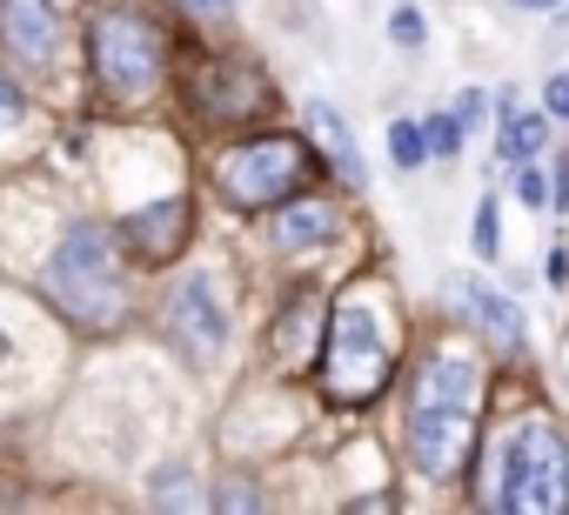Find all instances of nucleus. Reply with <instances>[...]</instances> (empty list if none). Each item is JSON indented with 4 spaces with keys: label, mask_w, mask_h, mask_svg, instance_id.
Wrapping results in <instances>:
<instances>
[{
    "label": "nucleus",
    "mask_w": 569,
    "mask_h": 515,
    "mask_svg": "<svg viewBox=\"0 0 569 515\" xmlns=\"http://www.w3.org/2000/svg\"><path fill=\"white\" fill-rule=\"evenodd\" d=\"M522 508L529 515H556L569 508V442L556 428H522Z\"/></svg>",
    "instance_id": "nucleus-8"
},
{
    "label": "nucleus",
    "mask_w": 569,
    "mask_h": 515,
    "mask_svg": "<svg viewBox=\"0 0 569 515\" xmlns=\"http://www.w3.org/2000/svg\"><path fill=\"white\" fill-rule=\"evenodd\" d=\"M482 101H489V94H476V88H469V94L456 101V121H462V128H476V121H482Z\"/></svg>",
    "instance_id": "nucleus-27"
},
{
    "label": "nucleus",
    "mask_w": 569,
    "mask_h": 515,
    "mask_svg": "<svg viewBox=\"0 0 569 515\" xmlns=\"http://www.w3.org/2000/svg\"><path fill=\"white\" fill-rule=\"evenodd\" d=\"M389 41H396V48H422V41H429L422 14H416V8H396V14H389Z\"/></svg>",
    "instance_id": "nucleus-19"
},
{
    "label": "nucleus",
    "mask_w": 569,
    "mask_h": 515,
    "mask_svg": "<svg viewBox=\"0 0 569 515\" xmlns=\"http://www.w3.org/2000/svg\"><path fill=\"white\" fill-rule=\"evenodd\" d=\"M302 114H309V128H316V141H322V154H329V168H336L342 181H356V188H369V161L356 154V134L342 128V114H336L329 101H309Z\"/></svg>",
    "instance_id": "nucleus-14"
},
{
    "label": "nucleus",
    "mask_w": 569,
    "mask_h": 515,
    "mask_svg": "<svg viewBox=\"0 0 569 515\" xmlns=\"http://www.w3.org/2000/svg\"><path fill=\"white\" fill-rule=\"evenodd\" d=\"M0 48L28 68H48L61 48V21L48 0H0Z\"/></svg>",
    "instance_id": "nucleus-11"
},
{
    "label": "nucleus",
    "mask_w": 569,
    "mask_h": 515,
    "mask_svg": "<svg viewBox=\"0 0 569 515\" xmlns=\"http://www.w3.org/2000/svg\"><path fill=\"white\" fill-rule=\"evenodd\" d=\"M268 234H274V248H281V254H296V248H322V241H336V234H342V214H336L329 201H302V194H289V201H274Z\"/></svg>",
    "instance_id": "nucleus-13"
},
{
    "label": "nucleus",
    "mask_w": 569,
    "mask_h": 515,
    "mask_svg": "<svg viewBox=\"0 0 569 515\" xmlns=\"http://www.w3.org/2000/svg\"><path fill=\"white\" fill-rule=\"evenodd\" d=\"M322 342H329L322 302H316L309 289H302V295H289V309H281V322H274V335H268V355H274V368H289V375L316 368Z\"/></svg>",
    "instance_id": "nucleus-10"
},
{
    "label": "nucleus",
    "mask_w": 569,
    "mask_h": 515,
    "mask_svg": "<svg viewBox=\"0 0 569 515\" xmlns=\"http://www.w3.org/2000/svg\"><path fill=\"white\" fill-rule=\"evenodd\" d=\"M21 114H28V94H21V88H14L8 74H0V128H14Z\"/></svg>",
    "instance_id": "nucleus-23"
},
{
    "label": "nucleus",
    "mask_w": 569,
    "mask_h": 515,
    "mask_svg": "<svg viewBox=\"0 0 569 515\" xmlns=\"http://www.w3.org/2000/svg\"><path fill=\"white\" fill-rule=\"evenodd\" d=\"M309 168H316V148L309 141H296V134H261V141H241V148H228L214 161V188H221L228 208L254 214V208H274V201L302 194Z\"/></svg>",
    "instance_id": "nucleus-4"
},
{
    "label": "nucleus",
    "mask_w": 569,
    "mask_h": 515,
    "mask_svg": "<svg viewBox=\"0 0 569 515\" xmlns=\"http://www.w3.org/2000/svg\"><path fill=\"white\" fill-rule=\"evenodd\" d=\"M389 154H396V168H422V161H429V128L396 121V128H389Z\"/></svg>",
    "instance_id": "nucleus-17"
},
{
    "label": "nucleus",
    "mask_w": 569,
    "mask_h": 515,
    "mask_svg": "<svg viewBox=\"0 0 569 515\" xmlns=\"http://www.w3.org/2000/svg\"><path fill=\"white\" fill-rule=\"evenodd\" d=\"M154 502H161V508H188V502H194L188 468H161V475H154Z\"/></svg>",
    "instance_id": "nucleus-18"
},
{
    "label": "nucleus",
    "mask_w": 569,
    "mask_h": 515,
    "mask_svg": "<svg viewBox=\"0 0 569 515\" xmlns=\"http://www.w3.org/2000/svg\"><path fill=\"white\" fill-rule=\"evenodd\" d=\"M214 508H261V488L234 475V482H221V488H214Z\"/></svg>",
    "instance_id": "nucleus-21"
},
{
    "label": "nucleus",
    "mask_w": 569,
    "mask_h": 515,
    "mask_svg": "<svg viewBox=\"0 0 569 515\" xmlns=\"http://www.w3.org/2000/svg\"><path fill=\"white\" fill-rule=\"evenodd\" d=\"M542 108H549L556 121H569V74H556V81L542 88Z\"/></svg>",
    "instance_id": "nucleus-25"
},
{
    "label": "nucleus",
    "mask_w": 569,
    "mask_h": 515,
    "mask_svg": "<svg viewBox=\"0 0 569 515\" xmlns=\"http://www.w3.org/2000/svg\"><path fill=\"white\" fill-rule=\"evenodd\" d=\"M462 134H469V128L456 121V108H449L442 121H429V161H436V154H456V148H462Z\"/></svg>",
    "instance_id": "nucleus-20"
},
{
    "label": "nucleus",
    "mask_w": 569,
    "mask_h": 515,
    "mask_svg": "<svg viewBox=\"0 0 569 515\" xmlns=\"http://www.w3.org/2000/svg\"><path fill=\"white\" fill-rule=\"evenodd\" d=\"M549 201H556V208H569V154L556 161V188H549Z\"/></svg>",
    "instance_id": "nucleus-29"
},
{
    "label": "nucleus",
    "mask_w": 569,
    "mask_h": 515,
    "mask_svg": "<svg viewBox=\"0 0 569 515\" xmlns=\"http://www.w3.org/2000/svg\"><path fill=\"white\" fill-rule=\"evenodd\" d=\"M549 289H569V248L549 254Z\"/></svg>",
    "instance_id": "nucleus-28"
},
{
    "label": "nucleus",
    "mask_w": 569,
    "mask_h": 515,
    "mask_svg": "<svg viewBox=\"0 0 569 515\" xmlns=\"http://www.w3.org/2000/svg\"><path fill=\"white\" fill-rule=\"evenodd\" d=\"M0 362H8V335H0Z\"/></svg>",
    "instance_id": "nucleus-31"
},
{
    "label": "nucleus",
    "mask_w": 569,
    "mask_h": 515,
    "mask_svg": "<svg viewBox=\"0 0 569 515\" xmlns=\"http://www.w3.org/2000/svg\"><path fill=\"white\" fill-rule=\"evenodd\" d=\"M41 295L74 322V329H121L134 315V289H128V262H121V241L108 221H74L61 234V248L48 254L41 269Z\"/></svg>",
    "instance_id": "nucleus-1"
},
{
    "label": "nucleus",
    "mask_w": 569,
    "mask_h": 515,
    "mask_svg": "<svg viewBox=\"0 0 569 515\" xmlns=\"http://www.w3.org/2000/svg\"><path fill=\"white\" fill-rule=\"evenodd\" d=\"M476 448V402L449 395H409V462L429 482H456Z\"/></svg>",
    "instance_id": "nucleus-5"
},
{
    "label": "nucleus",
    "mask_w": 569,
    "mask_h": 515,
    "mask_svg": "<svg viewBox=\"0 0 569 515\" xmlns=\"http://www.w3.org/2000/svg\"><path fill=\"white\" fill-rule=\"evenodd\" d=\"M168 335H174V349H181L188 362H221V349H228V315H221L208 275H181V282L168 289Z\"/></svg>",
    "instance_id": "nucleus-7"
},
{
    "label": "nucleus",
    "mask_w": 569,
    "mask_h": 515,
    "mask_svg": "<svg viewBox=\"0 0 569 515\" xmlns=\"http://www.w3.org/2000/svg\"><path fill=\"white\" fill-rule=\"evenodd\" d=\"M88 68L108 101H141L168 68V41L141 8H101L88 28Z\"/></svg>",
    "instance_id": "nucleus-2"
},
{
    "label": "nucleus",
    "mask_w": 569,
    "mask_h": 515,
    "mask_svg": "<svg viewBox=\"0 0 569 515\" xmlns=\"http://www.w3.org/2000/svg\"><path fill=\"white\" fill-rule=\"evenodd\" d=\"M516 194H522L529 208H542V201H549V181H542V174H536L529 161H516Z\"/></svg>",
    "instance_id": "nucleus-22"
},
{
    "label": "nucleus",
    "mask_w": 569,
    "mask_h": 515,
    "mask_svg": "<svg viewBox=\"0 0 569 515\" xmlns=\"http://www.w3.org/2000/svg\"><path fill=\"white\" fill-rule=\"evenodd\" d=\"M188 108H194L201 121H248V114H268V108H274V88H268L261 68L221 54V61H201V68L188 74Z\"/></svg>",
    "instance_id": "nucleus-6"
},
{
    "label": "nucleus",
    "mask_w": 569,
    "mask_h": 515,
    "mask_svg": "<svg viewBox=\"0 0 569 515\" xmlns=\"http://www.w3.org/2000/svg\"><path fill=\"white\" fill-rule=\"evenodd\" d=\"M476 254L482 262L496 254V201H482V214H476Z\"/></svg>",
    "instance_id": "nucleus-24"
},
{
    "label": "nucleus",
    "mask_w": 569,
    "mask_h": 515,
    "mask_svg": "<svg viewBox=\"0 0 569 515\" xmlns=\"http://www.w3.org/2000/svg\"><path fill=\"white\" fill-rule=\"evenodd\" d=\"M489 508H522V435H502L496 442V482L482 495Z\"/></svg>",
    "instance_id": "nucleus-15"
},
{
    "label": "nucleus",
    "mask_w": 569,
    "mask_h": 515,
    "mask_svg": "<svg viewBox=\"0 0 569 515\" xmlns=\"http://www.w3.org/2000/svg\"><path fill=\"white\" fill-rule=\"evenodd\" d=\"M389 368H396V355L376 329V309L349 295L329 322V342H322V395L336 408H362L389 388Z\"/></svg>",
    "instance_id": "nucleus-3"
},
{
    "label": "nucleus",
    "mask_w": 569,
    "mask_h": 515,
    "mask_svg": "<svg viewBox=\"0 0 569 515\" xmlns=\"http://www.w3.org/2000/svg\"><path fill=\"white\" fill-rule=\"evenodd\" d=\"M456 302L469 309V322H476V329H482V335H489L496 349H516V355L529 349V322H522V309H516L509 295H496L489 282L462 275V282H456Z\"/></svg>",
    "instance_id": "nucleus-12"
},
{
    "label": "nucleus",
    "mask_w": 569,
    "mask_h": 515,
    "mask_svg": "<svg viewBox=\"0 0 569 515\" xmlns=\"http://www.w3.org/2000/svg\"><path fill=\"white\" fill-rule=\"evenodd\" d=\"M128 241H134V254H141L148 269L181 262V248L194 241V201H188V194H168V201L134 208V214H128Z\"/></svg>",
    "instance_id": "nucleus-9"
},
{
    "label": "nucleus",
    "mask_w": 569,
    "mask_h": 515,
    "mask_svg": "<svg viewBox=\"0 0 569 515\" xmlns=\"http://www.w3.org/2000/svg\"><path fill=\"white\" fill-rule=\"evenodd\" d=\"M542 134H549V128H542V114H509V121H502V161H509V168H516V161H529V154L542 148Z\"/></svg>",
    "instance_id": "nucleus-16"
},
{
    "label": "nucleus",
    "mask_w": 569,
    "mask_h": 515,
    "mask_svg": "<svg viewBox=\"0 0 569 515\" xmlns=\"http://www.w3.org/2000/svg\"><path fill=\"white\" fill-rule=\"evenodd\" d=\"M509 8H529V14H542V8H556V0H509Z\"/></svg>",
    "instance_id": "nucleus-30"
},
{
    "label": "nucleus",
    "mask_w": 569,
    "mask_h": 515,
    "mask_svg": "<svg viewBox=\"0 0 569 515\" xmlns=\"http://www.w3.org/2000/svg\"><path fill=\"white\" fill-rule=\"evenodd\" d=\"M181 8H188V14H201V21H214V28H221V21H228V14H234V0H181Z\"/></svg>",
    "instance_id": "nucleus-26"
}]
</instances>
